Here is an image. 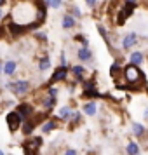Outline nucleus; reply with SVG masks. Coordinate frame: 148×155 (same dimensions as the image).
<instances>
[{"label":"nucleus","instance_id":"nucleus-35","mask_svg":"<svg viewBox=\"0 0 148 155\" xmlns=\"http://www.w3.org/2000/svg\"><path fill=\"white\" fill-rule=\"evenodd\" d=\"M0 155H5V153H4V152H2V150H0Z\"/></svg>","mask_w":148,"mask_h":155},{"label":"nucleus","instance_id":"nucleus-11","mask_svg":"<svg viewBox=\"0 0 148 155\" xmlns=\"http://www.w3.org/2000/svg\"><path fill=\"white\" fill-rule=\"evenodd\" d=\"M75 23H77V18H75V16H71L70 12H68V14H64L63 19H61V25H63L64 30H71L73 26H75Z\"/></svg>","mask_w":148,"mask_h":155},{"label":"nucleus","instance_id":"nucleus-18","mask_svg":"<svg viewBox=\"0 0 148 155\" xmlns=\"http://www.w3.org/2000/svg\"><path fill=\"white\" fill-rule=\"evenodd\" d=\"M141 61H143V54L141 52H131V63H134V64H140Z\"/></svg>","mask_w":148,"mask_h":155},{"label":"nucleus","instance_id":"nucleus-21","mask_svg":"<svg viewBox=\"0 0 148 155\" xmlns=\"http://www.w3.org/2000/svg\"><path fill=\"white\" fill-rule=\"evenodd\" d=\"M45 92H47V94H51V96H54V98H58V92H59V89H58L56 85H47Z\"/></svg>","mask_w":148,"mask_h":155},{"label":"nucleus","instance_id":"nucleus-25","mask_svg":"<svg viewBox=\"0 0 148 155\" xmlns=\"http://www.w3.org/2000/svg\"><path fill=\"white\" fill-rule=\"evenodd\" d=\"M59 63H61L59 66H68V63H66V54H64V52L61 54V58H59Z\"/></svg>","mask_w":148,"mask_h":155},{"label":"nucleus","instance_id":"nucleus-31","mask_svg":"<svg viewBox=\"0 0 148 155\" xmlns=\"http://www.w3.org/2000/svg\"><path fill=\"white\" fill-rule=\"evenodd\" d=\"M2 18H5V11H4V7H0V19Z\"/></svg>","mask_w":148,"mask_h":155},{"label":"nucleus","instance_id":"nucleus-20","mask_svg":"<svg viewBox=\"0 0 148 155\" xmlns=\"http://www.w3.org/2000/svg\"><path fill=\"white\" fill-rule=\"evenodd\" d=\"M45 4H47V7L59 9L61 7V4H63V0H45Z\"/></svg>","mask_w":148,"mask_h":155},{"label":"nucleus","instance_id":"nucleus-29","mask_svg":"<svg viewBox=\"0 0 148 155\" xmlns=\"http://www.w3.org/2000/svg\"><path fill=\"white\" fill-rule=\"evenodd\" d=\"M5 26H4V25H0V38H4V35H5Z\"/></svg>","mask_w":148,"mask_h":155},{"label":"nucleus","instance_id":"nucleus-28","mask_svg":"<svg viewBox=\"0 0 148 155\" xmlns=\"http://www.w3.org/2000/svg\"><path fill=\"white\" fill-rule=\"evenodd\" d=\"M85 4H87V5H89V7H96V0H85Z\"/></svg>","mask_w":148,"mask_h":155},{"label":"nucleus","instance_id":"nucleus-15","mask_svg":"<svg viewBox=\"0 0 148 155\" xmlns=\"http://www.w3.org/2000/svg\"><path fill=\"white\" fill-rule=\"evenodd\" d=\"M37 66H38V70L40 71H45L51 68V58L47 56V54H44L40 59H38V63H37Z\"/></svg>","mask_w":148,"mask_h":155},{"label":"nucleus","instance_id":"nucleus-16","mask_svg":"<svg viewBox=\"0 0 148 155\" xmlns=\"http://www.w3.org/2000/svg\"><path fill=\"white\" fill-rule=\"evenodd\" d=\"M96 108H98V106H96L94 101H87L84 105V113L85 115H96Z\"/></svg>","mask_w":148,"mask_h":155},{"label":"nucleus","instance_id":"nucleus-13","mask_svg":"<svg viewBox=\"0 0 148 155\" xmlns=\"http://www.w3.org/2000/svg\"><path fill=\"white\" fill-rule=\"evenodd\" d=\"M71 112H73V110H71L70 106H61V108H59V112H58V115H56V119L58 120H64V122H66V120H70Z\"/></svg>","mask_w":148,"mask_h":155},{"label":"nucleus","instance_id":"nucleus-32","mask_svg":"<svg viewBox=\"0 0 148 155\" xmlns=\"http://www.w3.org/2000/svg\"><path fill=\"white\" fill-rule=\"evenodd\" d=\"M2 73H4V61L0 59V75H2Z\"/></svg>","mask_w":148,"mask_h":155},{"label":"nucleus","instance_id":"nucleus-22","mask_svg":"<svg viewBox=\"0 0 148 155\" xmlns=\"http://www.w3.org/2000/svg\"><path fill=\"white\" fill-rule=\"evenodd\" d=\"M70 122H73V124H80V113H78L77 110H73V112H71Z\"/></svg>","mask_w":148,"mask_h":155},{"label":"nucleus","instance_id":"nucleus-36","mask_svg":"<svg viewBox=\"0 0 148 155\" xmlns=\"http://www.w3.org/2000/svg\"><path fill=\"white\" fill-rule=\"evenodd\" d=\"M25 2H33V0H25Z\"/></svg>","mask_w":148,"mask_h":155},{"label":"nucleus","instance_id":"nucleus-1","mask_svg":"<svg viewBox=\"0 0 148 155\" xmlns=\"http://www.w3.org/2000/svg\"><path fill=\"white\" fill-rule=\"evenodd\" d=\"M5 87L14 94L16 98H23V96H26V94L30 92V89H31L30 80H26V78H16V80H11V82L5 84Z\"/></svg>","mask_w":148,"mask_h":155},{"label":"nucleus","instance_id":"nucleus-14","mask_svg":"<svg viewBox=\"0 0 148 155\" xmlns=\"http://www.w3.org/2000/svg\"><path fill=\"white\" fill-rule=\"evenodd\" d=\"M71 73L75 75L77 82H84V73H85V68L82 66V64H75V66H71Z\"/></svg>","mask_w":148,"mask_h":155},{"label":"nucleus","instance_id":"nucleus-10","mask_svg":"<svg viewBox=\"0 0 148 155\" xmlns=\"http://www.w3.org/2000/svg\"><path fill=\"white\" fill-rule=\"evenodd\" d=\"M18 70V63H16L14 59H7L5 63H4V75H7V77H12Z\"/></svg>","mask_w":148,"mask_h":155},{"label":"nucleus","instance_id":"nucleus-30","mask_svg":"<svg viewBox=\"0 0 148 155\" xmlns=\"http://www.w3.org/2000/svg\"><path fill=\"white\" fill-rule=\"evenodd\" d=\"M124 2H126V4H131V5H136V4H138V0H124Z\"/></svg>","mask_w":148,"mask_h":155},{"label":"nucleus","instance_id":"nucleus-24","mask_svg":"<svg viewBox=\"0 0 148 155\" xmlns=\"http://www.w3.org/2000/svg\"><path fill=\"white\" fill-rule=\"evenodd\" d=\"M75 40H77V42H80L82 45H85V47L89 45V40H87V38H85L84 35H77V37H75Z\"/></svg>","mask_w":148,"mask_h":155},{"label":"nucleus","instance_id":"nucleus-33","mask_svg":"<svg viewBox=\"0 0 148 155\" xmlns=\"http://www.w3.org/2000/svg\"><path fill=\"white\" fill-rule=\"evenodd\" d=\"M5 4H7V0H0V7H4Z\"/></svg>","mask_w":148,"mask_h":155},{"label":"nucleus","instance_id":"nucleus-27","mask_svg":"<svg viewBox=\"0 0 148 155\" xmlns=\"http://www.w3.org/2000/svg\"><path fill=\"white\" fill-rule=\"evenodd\" d=\"M64 155H78V153H77V150H73V148H68V150L64 152Z\"/></svg>","mask_w":148,"mask_h":155},{"label":"nucleus","instance_id":"nucleus-2","mask_svg":"<svg viewBox=\"0 0 148 155\" xmlns=\"http://www.w3.org/2000/svg\"><path fill=\"white\" fill-rule=\"evenodd\" d=\"M5 120H7V127H9V131L14 134L18 133L19 129H21L23 126V122H25V119H23L19 113L16 112V110H12V112H9L7 113V117H5Z\"/></svg>","mask_w":148,"mask_h":155},{"label":"nucleus","instance_id":"nucleus-5","mask_svg":"<svg viewBox=\"0 0 148 155\" xmlns=\"http://www.w3.org/2000/svg\"><path fill=\"white\" fill-rule=\"evenodd\" d=\"M16 112H18L23 119L26 120V119H30V117H33V115H35V108H33V105H31V103H28V101H23V103H18V105H16Z\"/></svg>","mask_w":148,"mask_h":155},{"label":"nucleus","instance_id":"nucleus-19","mask_svg":"<svg viewBox=\"0 0 148 155\" xmlns=\"http://www.w3.org/2000/svg\"><path fill=\"white\" fill-rule=\"evenodd\" d=\"M133 131H134V134H136V136H143V134H145V127L143 126H140V124H138V122H134L133 124Z\"/></svg>","mask_w":148,"mask_h":155},{"label":"nucleus","instance_id":"nucleus-17","mask_svg":"<svg viewBox=\"0 0 148 155\" xmlns=\"http://www.w3.org/2000/svg\"><path fill=\"white\" fill-rule=\"evenodd\" d=\"M127 155H138L140 153V147L134 143V141H131V143H127Z\"/></svg>","mask_w":148,"mask_h":155},{"label":"nucleus","instance_id":"nucleus-7","mask_svg":"<svg viewBox=\"0 0 148 155\" xmlns=\"http://www.w3.org/2000/svg\"><path fill=\"white\" fill-rule=\"evenodd\" d=\"M40 106H42V110L45 113L52 112V108L56 106V98L51 96V94H47V92H44L42 96H40Z\"/></svg>","mask_w":148,"mask_h":155},{"label":"nucleus","instance_id":"nucleus-4","mask_svg":"<svg viewBox=\"0 0 148 155\" xmlns=\"http://www.w3.org/2000/svg\"><path fill=\"white\" fill-rule=\"evenodd\" d=\"M124 77H126L127 84L134 85V84H138V82H140V78L143 77V73L140 71V68H138L136 64L131 63V64H127L126 68H124Z\"/></svg>","mask_w":148,"mask_h":155},{"label":"nucleus","instance_id":"nucleus-34","mask_svg":"<svg viewBox=\"0 0 148 155\" xmlns=\"http://www.w3.org/2000/svg\"><path fill=\"white\" fill-rule=\"evenodd\" d=\"M145 117H146V119H148V108H146V110H145Z\"/></svg>","mask_w":148,"mask_h":155},{"label":"nucleus","instance_id":"nucleus-23","mask_svg":"<svg viewBox=\"0 0 148 155\" xmlns=\"http://www.w3.org/2000/svg\"><path fill=\"white\" fill-rule=\"evenodd\" d=\"M70 14L75 16V18H82V11H80L77 5H73V7H70Z\"/></svg>","mask_w":148,"mask_h":155},{"label":"nucleus","instance_id":"nucleus-6","mask_svg":"<svg viewBox=\"0 0 148 155\" xmlns=\"http://www.w3.org/2000/svg\"><path fill=\"white\" fill-rule=\"evenodd\" d=\"M66 77H68V66H58L54 73L51 75L47 85H54L56 82H63V80H66Z\"/></svg>","mask_w":148,"mask_h":155},{"label":"nucleus","instance_id":"nucleus-3","mask_svg":"<svg viewBox=\"0 0 148 155\" xmlns=\"http://www.w3.org/2000/svg\"><path fill=\"white\" fill-rule=\"evenodd\" d=\"M42 147V138L40 136H35V138H30L23 143V153L25 155H37L38 150Z\"/></svg>","mask_w":148,"mask_h":155},{"label":"nucleus","instance_id":"nucleus-26","mask_svg":"<svg viewBox=\"0 0 148 155\" xmlns=\"http://www.w3.org/2000/svg\"><path fill=\"white\" fill-rule=\"evenodd\" d=\"M35 38L37 40H40V42H45L47 37H45V33H35Z\"/></svg>","mask_w":148,"mask_h":155},{"label":"nucleus","instance_id":"nucleus-12","mask_svg":"<svg viewBox=\"0 0 148 155\" xmlns=\"http://www.w3.org/2000/svg\"><path fill=\"white\" fill-rule=\"evenodd\" d=\"M77 58L80 59V61H91V59H92L91 49H89V47H85V45H82V47L77 51Z\"/></svg>","mask_w":148,"mask_h":155},{"label":"nucleus","instance_id":"nucleus-8","mask_svg":"<svg viewBox=\"0 0 148 155\" xmlns=\"http://www.w3.org/2000/svg\"><path fill=\"white\" fill-rule=\"evenodd\" d=\"M134 44H138V35L133 33V31H131V33H127V35L122 38V47H124V49H131Z\"/></svg>","mask_w":148,"mask_h":155},{"label":"nucleus","instance_id":"nucleus-9","mask_svg":"<svg viewBox=\"0 0 148 155\" xmlns=\"http://www.w3.org/2000/svg\"><path fill=\"white\" fill-rule=\"evenodd\" d=\"M56 127H58V119H45L42 122L40 129H42L44 134H47V133H51V131H54Z\"/></svg>","mask_w":148,"mask_h":155}]
</instances>
